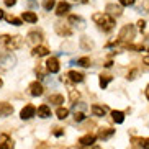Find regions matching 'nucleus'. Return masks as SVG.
<instances>
[{"instance_id":"nucleus-1","label":"nucleus","mask_w":149,"mask_h":149,"mask_svg":"<svg viewBox=\"0 0 149 149\" xmlns=\"http://www.w3.org/2000/svg\"><path fill=\"white\" fill-rule=\"evenodd\" d=\"M0 43L5 46V49L8 51H15V49H20L23 46V38L22 36H8V35H2L0 36Z\"/></svg>"},{"instance_id":"nucleus-2","label":"nucleus","mask_w":149,"mask_h":149,"mask_svg":"<svg viewBox=\"0 0 149 149\" xmlns=\"http://www.w3.org/2000/svg\"><path fill=\"white\" fill-rule=\"evenodd\" d=\"M92 20L98 25L100 28H103L105 31H110L115 26V20L113 17H110L108 13H93Z\"/></svg>"},{"instance_id":"nucleus-3","label":"nucleus","mask_w":149,"mask_h":149,"mask_svg":"<svg viewBox=\"0 0 149 149\" xmlns=\"http://www.w3.org/2000/svg\"><path fill=\"white\" fill-rule=\"evenodd\" d=\"M136 35V30L133 25H125V26L121 28V31H120L118 35V40L123 41V43H128V41H131L133 38H134Z\"/></svg>"},{"instance_id":"nucleus-4","label":"nucleus","mask_w":149,"mask_h":149,"mask_svg":"<svg viewBox=\"0 0 149 149\" xmlns=\"http://www.w3.org/2000/svg\"><path fill=\"white\" fill-rule=\"evenodd\" d=\"M17 62V59H15L13 54L10 53H2L0 54V67H3V69H8V67H12Z\"/></svg>"},{"instance_id":"nucleus-5","label":"nucleus","mask_w":149,"mask_h":149,"mask_svg":"<svg viewBox=\"0 0 149 149\" xmlns=\"http://www.w3.org/2000/svg\"><path fill=\"white\" fill-rule=\"evenodd\" d=\"M36 113H38V108H36L35 105H26L22 111H20V118L22 120H30V118H33Z\"/></svg>"},{"instance_id":"nucleus-6","label":"nucleus","mask_w":149,"mask_h":149,"mask_svg":"<svg viewBox=\"0 0 149 149\" xmlns=\"http://www.w3.org/2000/svg\"><path fill=\"white\" fill-rule=\"evenodd\" d=\"M43 41V35H41L40 31H30L28 33V43L36 48V46H40V43Z\"/></svg>"},{"instance_id":"nucleus-7","label":"nucleus","mask_w":149,"mask_h":149,"mask_svg":"<svg viewBox=\"0 0 149 149\" xmlns=\"http://www.w3.org/2000/svg\"><path fill=\"white\" fill-rule=\"evenodd\" d=\"M46 69H48L51 74H56V72H59L61 66H59V61H57V57H49L48 62H46Z\"/></svg>"},{"instance_id":"nucleus-8","label":"nucleus","mask_w":149,"mask_h":149,"mask_svg":"<svg viewBox=\"0 0 149 149\" xmlns=\"http://www.w3.org/2000/svg\"><path fill=\"white\" fill-rule=\"evenodd\" d=\"M43 92H44V88H43V85H41L38 80L30 84V93L33 97H41V95H43Z\"/></svg>"},{"instance_id":"nucleus-9","label":"nucleus","mask_w":149,"mask_h":149,"mask_svg":"<svg viewBox=\"0 0 149 149\" xmlns=\"http://www.w3.org/2000/svg\"><path fill=\"white\" fill-rule=\"evenodd\" d=\"M13 113V107L7 103V102H0V118H5V116H10Z\"/></svg>"},{"instance_id":"nucleus-10","label":"nucleus","mask_w":149,"mask_h":149,"mask_svg":"<svg viewBox=\"0 0 149 149\" xmlns=\"http://www.w3.org/2000/svg\"><path fill=\"white\" fill-rule=\"evenodd\" d=\"M54 30H56L57 35H61V36H70L72 35V30H70L69 26H66L64 23H56V25H54Z\"/></svg>"},{"instance_id":"nucleus-11","label":"nucleus","mask_w":149,"mask_h":149,"mask_svg":"<svg viewBox=\"0 0 149 149\" xmlns=\"http://www.w3.org/2000/svg\"><path fill=\"white\" fill-rule=\"evenodd\" d=\"M0 149H13V141L8 134H0Z\"/></svg>"},{"instance_id":"nucleus-12","label":"nucleus","mask_w":149,"mask_h":149,"mask_svg":"<svg viewBox=\"0 0 149 149\" xmlns=\"http://www.w3.org/2000/svg\"><path fill=\"white\" fill-rule=\"evenodd\" d=\"M107 13L110 15V17H120V15H121V7H120V5H115V3H108L107 5Z\"/></svg>"},{"instance_id":"nucleus-13","label":"nucleus","mask_w":149,"mask_h":149,"mask_svg":"<svg viewBox=\"0 0 149 149\" xmlns=\"http://www.w3.org/2000/svg\"><path fill=\"white\" fill-rule=\"evenodd\" d=\"M69 8H70V5L67 3V2H59L57 3V7H56V15L57 17H64V15H67V12H69Z\"/></svg>"},{"instance_id":"nucleus-14","label":"nucleus","mask_w":149,"mask_h":149,"mask_svg":"<svg viewBox=\"0 0 149 149\" xmlns=\"http://www.w3.org/2000/svg\"><path fill=\"white\" fill-rule=\"evenodd\" d=\"M69 23L70 25H74V26H77V28H85V22H84V18L82 17H79V15H70L69 17Z\"/></svg>"},{"instance_id":"nucleus-15","label":"nucleus","mask_w":149,"mask_h":149,"mask_svg":"<svg viewBox=\"0 0 149 149\" xmlns=\"http://www.w3.org/2000/svg\"><path fill=\"white\" fill-rule=\"evenodd\" d=\"M79 143L84 146V148H87V146H92L93 143H95V136L93 134H85V136H82L79 139Z\"/></svg>"},{"instance_id":"nucleus-16","label":"nucleus","mask_w":149,"mask_h":149,"mask_svg":"<svg viewBox=\"0 0 149 149\" xmlns=\"http://www.w3.org/2000/svg\"><path fill=\"white\" fill-rule=\"evenodd\" d=\"M22 18L25 20V22H28V23H36L38 22V15H36L35 12H23Z\"/></svg>"},{"instance_id":"nucleus-17","label":"nucleus","mask_w":149,"mask_h":149,"mask_svg":"<svg viewBox=\"0 0 149 149\" xmlns=\"http://www.w3.org/2000/svg\"><path fill=\"white\" fill-rule=\"evenodd\" d=\"M115 133V130H111V128H102V130H98V138L100 139H108V138H111Z\"/></svg>"},{"instance_id":"nucleus-18","label":"nucleus","mask_w":149,"mask_h":149,"mask_svg":"<svg viewBox=\"0 0 149 149\" xmlns=\"http://www.w3.org/2000/svg\"><path fill=\"white\" fill-rule=\"evenodd\" d=\"M33 56H38V57H41V56H48L49 54V49L46 48V46H36V48H33Z\"/></svg>"},{"instance_id":"nucleus-19","label":"nucleus","mask_w":149,"mask_h":149,"mask_svg":"<svg viewBox=\"0 0 149 149\" xmlns=\"http://www.w3.org/2000/svg\"><path fill=\"white\" fill-rule=\"evenodd\" d=\"M107 111H108L107 107H102V105H93L92 107V113L95 115V116H105Z\"/></svg>"},{"instance_id":"nucleus-20","label":"nucleus","mask_w":149,"mask_h":149,"mask_svg":"<svg viewBox=\"0 0 149 149\" xmlns=\"http://www.w3.org/2000/svg\"><path fill=\"white\" fill-rule=\"evenodd\" d=\"M38 116H40V118H49V116H51L49 107L48 105H41L40 108H38Z\"/></svg>"},{"instance_id":"nucleus-21","label":"nucleus","mask_w":149,"mask_h":149,"mask_svg":"<svg viewBox=\"0 0 149 149\" xmlns=\"http://www.w3.org/2000/svg\"><path fill=\"white\" fill-rule=\"evenodd\" d=\"M93 43L90 41V38H87V36H82L80 38V48L84 49V51H88V49H92Z\"/></svg>"},{"instance_id":"nucleus-22","label":"nucleus","mask_w":149,"mask_h":149,"mask_svg":"<svg viewBox=\"0 0 149 149\" xmlns=\"http://www.w3.org/2000/svg\"><path fill=\"white\" fill-rule=\"evenodd\" d=\"M67 77H69L72 82H82L84 80V74H80L77 70H70L69 74H67Z\"/></svg>"},{"instance_id":"nucleus-23","label":"nucleus","mask_w":149,"mask_h":149,"mask_svg":"<svg viewBox=\"0 0 149 149\" xmlns=\"http://www.w3.org/2000/svg\"><path fill=\"white\" fill-rule=\"evenodd\" d=\"M111 118H113L115 123H123L125 121V113H123V111H118V110H113V111H111Z\"/></svg>"},{"instance_id":"nucleus-24","label":"nucleus","mask_w":149,"mask_h":149,"mask_svg":"<svg viewBox=\"0 0 149 149\" xmlns=\"http://www.w3.org/2000/svg\"><path fill=\"white\" fill-rule=\"evenodd\" d=\"M49 103H53V105H61V103H64V97L59 95V93H56V95H51L48 98Z\"/></svg>"},{"instance_id":"nucleus-25","label":"nucleus","mask_w":149,"mask_h":149,"mask_svg":"<svg viewBox=\"0 0 149 149\" xmlns=\"http://www.w3.org/2000/svg\"><path fill=\"white\" fill-rule=\"evenodd\" d=\"M56 115H57V118H59V120H64V118H67V115H69V110L64 108V107H59V108L56 110Z\"/></svg>"},{"instance_id":"nucleus-26","label":"nucleus","mask_w":149,"mask_h":149,"mask_svg":"<svg viewBox=\"0 0 149 149\" xmlns=\"http://www.w3.org/2000/svg\"><path fill=\"white\" fill-rule=\"evenodd\" d=\"M111 79H113L111 75H108V74H102V75H100V87H102V88H105Z\"/></svg>"},{"instance_id":"nucleus-27","label":"nucleus","mask_w":149,"mask_h":149,"mask_svg":"<svg viewBox=\"0 0 149 149\" xmlns=\"http://www.w3.org/2000/svg\"><path fill=\"white\" fill-rule=\"evenodd\" d=\"M72 64H79V66H82V67H88L90 66V59H88V57H80V59L74 61Z\"/></svg>"},{"instance_id":"nucleus-28","label":"nucleus","mask_w":149,"mask_h":149,"mask_svg":"<svg viewBox=\"0 0 149 149\" xmlns=\"http://www.w3.org/2000/svg\"><path fill=\"white\" fill-rule=\"evenodd\" d=\"M5 20H7L8 23H12V25H15V26H20V25H22V20H20V18L12 17V15H7V17H5Z\"/></svg>"},{"instance_id":"nucleus-29","label":"nucleus","mask_w":149,"mask_h":149,"mask_svg":"<svg viewBox=\"0 0 149 149\" xmlns=\"http://www.w3.org/2000/svg\"><path fill=\"white\" fill-rule=\"evenodd\" d=\"M143 149H149V138H141V139H134Z\"/></svg>"},{"instance_id":"nucleus-30","label":"nucleus","mask_w":149,"mask_h":149,"mask_svg":"<svg viewBox=\"0 0 149 149\" xmlns=\"http://www.w3.org/2000/svg\"><path fill=\"white\" fill-rule=\"evenodd\" d=\"M74 120L75 121H84V120H85V113H84V111H77V110H74Z\"/></svg>"},{"instance_id":"nucleus-31","label":"nucleus","mask_w":149,"mask_h":149,"mask_svg":"<svg viewBox=\"0 0 149 149\" xmlns=\"http://www.w3.org/2000/svg\"><path fill=\"white\" fill-rule=\"evenodd\" d=\"M54 5H56V2H54V0H44L43 7L49 12V10H53V8H54Z\"/></svg>"},{"instance_id":"nucleus-32","label":"nucleus","mask_w":149,"mask_h":149,"mask_svg":"<svg viewBox=\"0 0 149 149\" xmlns=\"http://www.w3.org/2000/svg\"><path fill=\"white\" fill-rule=\"evenodd\" d=\"M80 98V93L79 92H75V90H70V102L72 103H75V102Z\"/></svg>"},{"instance_id":"nucleus-33","label":"nucleus","mask_w":149,"mask_h":149,"mask_svg":"<svg viewBox=\"0 0 149 149\" xmlns=\"http://www.w3.org/2000/svg\"><path fill=\"white\" fill-rule=\"evenodd\" d=\"M36 75H38L40 79H44V77H46V75H44V69H43L41 66H38V67H36Z\"/></svg>"},{"instance_id":"nucleus-34","label":"nucleus","mask_w":149,"mask_h":149,"mask_svg":"<svg viewBox=\"0 0 149 149\" xmlns=\"http://www.w3.org/2000/svg\"><path fill=\"white\" fill-rule=\"evenodd\" d=\"M120 3L125 7H130V5H134V0H120Z\"/></svg>"},{"instance_id":"nucleus-35","label":"nucleus","mask_w":149,"mask_h":149,"mask_svg":"<svg viewBox=\"0 0 149 149\" xmlns=\"http://www.w3.org/2000/svg\"><path fill=\"white\" fill-rule=\"evenodd\" d=\"M138 28H139V31H144V28H146V22H144V20H139V22H138Z\"/></svg>"},{"instance_id":"nucleus-36","label":"nucleus","mask_w":149,"mask_h":149,"mask_svg":"<svg viewBox=\"0 0 149 149\" xmlns=\"http://www.w3.org/2000/svg\"><path fill=\"white\" fill-rule=\"evenodd\" d=\"M136 74H138V69H133L131 72H128V79L133 80V79H134V75H136Z\"/></svg>"},{"instance_id":"nucleus-37","label":"nucleus","mask_w":149,"mask_h":149,"mask_svg":"<svg viewBox=\"0 0 149 149\" xmlns=\"http://www.w3.org/2000/svg\"><path fill=\"white\" fill-rule=\"evenodd\" d=\"M46 80H48V85H49V87H56V80L49 79V77H46Z\"/></svg>"},{"instance_id":"nucleus-38","label":"nucleus","mask_w":149,"mask_h":149,"mask_svg":"<svg viewBox=\"0 0 149 149\" xmlns=\"http://www.w3.org/2000/svg\"><path fill=\"white\" fill-rule=\"evenodd\" d=\"M17 3V0H5V5L7 7H12V5H15Z\"/></svg>"},{"instance_id":"nucleus-39","label":"nucleus","mask_w":149,"mask_h":149,"mask_svg":"<svg viewBox=\"0 0 149 149\" xmlns=\"http://www.w3.org/2000/svg\"><path fill=\"white\" fill-rule=\"evenodd\" d=\"M62 133H64V131H62L61 128H56V131H54V134H56V136H62Z\"/></svg>"},{"instance_id":"nucleus-40","label":"nucleus","mask_w":149,"mask_h":149,"mask_svg":"<svg viewBox=\"0 0 149 149\" xmlns=\"http://www.w3.org/2000/svg\"><path fill=\"white\" fill-rule=\"evenodd\" d=\"M143 61H144V64H148V66H149V54H146V56H144V59H143Z\"/></svg>"},{"instance_id":"nucleus-41","label":"nucleus","mask_w":149,"mask_h":149,"mask_svg":"<svg viewBox=\"0 0 149 149\" xmlns=\"http://www.w3.org/2000/svg\"><path fill=\"white\" fill-rule=\"evenodd\" d=\"M74 2H79V3H87L88 0H74Z\"/></svg>"},{"instance_id":"nucleus-42","label":"nucleus","mask_w":149,"mask_h":149,"mask_svg":"<svg viewBox=\"0 0 149 149\" xmlns=\"http://www.w3.org/2000/svg\"><path fill=\"white\" fill-rule=\"evenodd\" d=\"M146 97H148V100H149V85L146 87Z\"/></svg>"},{"instance_id":"nucleus-43","label":"nucleus","mask_w":149,"mask_h":149,"mask_svg":"<svg viewBox=\"0 0 149 149\" xmlns=\"http://www.w3.org/2000/svg\"><path fill=\"white\" fill-rule=\"evenodd\" d=\"M2 18H3V10L0 8V20H2Z\"/></svg>"},{"instance_id":"nucleus-44","label":"nucleus","mask_w":149,"mask_h":149,"mask_svg":"<svg viewBox=\"0 0 149 149\" xmlns=\"http://www.w3.org/2000/svg\"><path fill=\"white\" fill-rule=\"evenodd\" d=\"M2 85H3V82H2V79H0V87H2Z\"/></svg>"},{"instance_id":"nucleus-45","label":"nucleus","mask_w":149,"mask_h":149,"mask_svg":"<svg viewBox=\"0 0 149 149\" xmlns=\"http://www.w3.org/2000/svg\"><path fill=\"white\" fill-rule=\"evenodd\" d=\"M93 149H102V148H93Z\"/></svg>"},{"instance_id":"nucleus-46","label":"nucleus","mask_w":149,"mask_h":149,"mask_svg":"<svg viewBox=\"0 0 149 149\" xmlns=\"http://www.w3.org/2000/svg\"><path fill=\"white\" fill-rule=\"evenodd\" d=\"M82 149H87V148H82Z\"/></svg>"}]
</instances>
